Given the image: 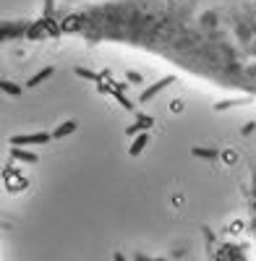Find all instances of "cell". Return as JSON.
<instances>
[{
    "label": "cell",
    "instance_id": "6da1fadb",
    "mask_svg": "<svg viewBox=\"0 0 256 261\" xmlns=\"http://www.w3.org/2000/svg\"><path fill=\"white\" fill-rule=\"evenodd\" d=\"M32 34L115 42L225 89L256 94V0H102L42 16Z\"/></svg>",
    "mask_w": 256,
    "mask_h": 261
},
{
    "label": "cell",
    "instance_id": "7a4b0ae2",
    "mask_svg": "<svg viewBox=\"0 0 256 261\" xmlns=\"http://www.w3.org/2000/svg\"><path fill=\"white\" fill-rule=\"evenodd\" d=\"M53 139V134H27V136H13L11 144L13 146H29V144H47Z\"/></svg>",
    "mask_w": 256,
    "mask_h": 261
},
{
    "label": "cell",
    "instance_id": "3957f363",
    "mask_svg": "<svg viewBox=\"0 0 256 261\" xmlns=\"http://www.w3.org/2000/svg\"><path fill=\"white\" fill-rule=\"evenodd\" d=\"M79 128V123L76 120H66V123H60L55 130H53V139H66V136H71L73 130Z\"/></svg>",
    "mask_w": 256,
    "mask_h": 261
},
{
    "label": "cell",
    "instance_id": "277c9868",
    "mask_svg": "<svg viewBox=\"0 0 256 261\" xmlns=\"http://www.w3.org/2000/svg\"><path fill=\"white\" fill-rule=\"evenodd\" d=\"M173 81H175V76H167V79H162V81H157V84L152 86V89H146V92L141 94V102H146V99H152V97H155V94H157V92L162 89V86H167V84H173Z\"/></svg>",
    "mask_w": 256,
    "mask_h": 261
},
{
    "label": "cell",
    "instance_id": "5b68a950",
    "mask_svg": "<svg viewBox=\"0 0 256 261\" xmlns=\"http://www.w3.org/2000/svg\"><path fill=\"white\" fill-rule=\"evenodd\" d=\"M149 144V134H146V130H141V136H136V141L131 144V154L134 157H139L141 154V151H144V146Z\"/></svg>",
    "mask_w": 256,
    "mask_h": 261
},
{
    "label": "cell",
    "instance_id": "8992f818",
    "mask_svg": "<svg viewBox=\"0 0 256 261\" xmlns=\"http://www.w3.org/2000/svg\"><path fill=\"white\" fill-rule=\"evenodd\" d=\"M53 73H55V68H42L37 76H32V79H29V84H27V86H29V89H32V86H39L42 81H47Z\"/></svg>",
    "mask_w": 256,
    "mask_h": 261
},
{
    "label": "cell",
    "instance_id": "52a82bcc",
    "mask_svg": "<svg viewBox=\"0 0 256 261\" xmlns=\"http://www.w3.org/2000/svg\"><path fill=\"white\" fill-rule=\"evenodd\" d=\"M13 157L21 160V162H37V154H34V151H24V149H16Z\"/></svg>",
    "mask_w": 256,
    "mask_h": 261
},
{
    "label": "cell",
    "instance_id": "ba28073f",
    "mask_svg": "<svg viewBox=\"0 0 256 261\" xmlns=\"http://www.w3.org/2000/svg\"><path fill=\"white\" fill-rule=\"evenodd\" d=\"M194 154H196V157H209V160H215L217 151H212V149H194Z\"/></svg>",
    "mask_w": 256,
    "mask_h": 261
},
{
    "label": "cell",
    "instance_id": "9c48e42d",
    "mask_svg": "<svg viewBox=\"0 0 256 261\" xmlns=\"http://www.w3.org/2000/svg\"><path fill=\"white\" fill-rule=\"evenodd\" d=\"M3 92H6V94H16V97L21 94V89H18V86H13L11 81H3Z\"/></svg>",
    "mask_w": 256,
    "mask_h": 261
},
{
    "label": "cell",
    "instance_id": "30bf717a",
    "mask_svg": "<svg viewBox=\"0 0 256 261\" xmlns=\"http://www.w3.org/2000/svg\"><path fill=\"white\" fill-rule=\"evenodd\" d=\"M115 261H125V258H123V256H120V253H115Z\"/></svg>",
    "mask_w": 256,
    "mask_h": 261
}]
</instances>
